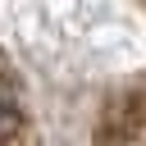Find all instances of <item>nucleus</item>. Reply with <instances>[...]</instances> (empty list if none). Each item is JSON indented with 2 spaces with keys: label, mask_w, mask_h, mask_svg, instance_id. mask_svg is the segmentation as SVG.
Segmentation results:
<instances>
[{
  "label": "nucleus",
  "mask_w": 146,
  "mask_h": 146,
  "mask_svg": "<svg viewBox=\"0 0 146 146\" xmlns=\"http://www.w3.org/2000/svg\"><path fill=\"white\" fill-rule=\"evenodd\" d=\"M9 137V105H5V96H0V141Z\"/></svg>",
  "instance_id": "1"
}]
</instances>
